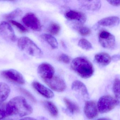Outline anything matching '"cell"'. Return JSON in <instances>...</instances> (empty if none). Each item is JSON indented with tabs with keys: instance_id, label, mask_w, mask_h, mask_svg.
<instances>
[{
	"instance_id": "1",
	"label": "cell",
	"mask_w": 120,
	"mask_h": 120,
	"mask_svg": "<svg viewBox=\"0 0 120 120\" xmlns=\"http://www.w3.org/2000/svg\"><path fill=\"white\" fill-rule=\"evenodd\" d=\"M10 116L17 115L20 117L30 115L33 112L32 107L24 97L18 96L7 103Z\"/></svg>"
},
{
	"instance_id": "2",
	"label": "cell",
	"mask_w": 120,
	"mask_h": 120,
	"mask_svg": "<svg viewBox=\"0 0 120 120\" xmlns=\"http://www.w3.org/2000/svg\"><path fill=\"white\" fill-rule=\"evenodd\" d=\"M71 67L75 72L84 79L90 78L94 72L92 63L84 57H78L74 58L71 62Z\"/></svg>"
},
{
	"instance_id": "3",
	"label": "cell",
	"mask_w": 120,
	"mask_h": 120,
	"mask_svg": "<svg viewBox=\"0 0 120 120\" xmlns=\"http://www.w3.org/2000/svg\"><path fill=\"white\" fill-rule=\"evenodd\" d=\"M18 45L20 50L32 56L40 58L43 56V52L41 49L27 37H20L18 39Z\"/></svg>"
},
{
	"instance_id": "4",
	"label": "cell",
	"mask_w": 120,
	"mask_h": 120,
	"mask_svg": "<svg viewBox=\"0 0 120 120\" xmlns=\"http://www.w3.org/2000/svg\"><path fill=\"white\" fill-rule=\"evenodd\" d=\"M118 105L116 99L110 95L101 97L97 104L98 110L101 113H106L111 111Z\"/></svg>"
},
{
	"instance_id": "5",
	"label": "cell",
	"mask_w": 120,
	"mask_h": 120,
	"mask_svg": "<svg viewBox=\"0 0 120 120\" xmlns=\"http://www.w3.org/2000/svg\"><path fill=\"white\" fill-rule=\"evenodd\" d=\"M25 25L34 31H39L41 29L40 20L36 15L31 12L26 13L22 18Z\"/></svg>"
},
{
	"instance_id": "6",
	"label": "cell",
	"mask_w": 120,
	"mask_h": 120,
	"mask_svg": "<svg viewBox=\"0 0 120 120\" xmlns=\"http://www.w3.org/2000/svg\"><path fill=\"white\" fill-rule=\"evenodd\" d=\"M99 42L103 48L108 49L113 48L116 45L115 37L107 31L102 30L98 35Z\"/></svg>"
},
{
	"instance_id": "7",
	"label": "cell",
	"mask_w": 120,
	"mask_h": 120,
	"mask_svg": "<svg viewBox=\"0 0 120 120\" xmlns=\"http://www.w3.org/2000/svg\"><path fill=\"white\" fill-rule=\"evenodd\" d=\"M1 75L6 79L20 85L25 84V80L22 75L15 70L10 69L3 70L1 73Z\"/></svg>"
},
{
	"instance_id": "8",
	"label": "cell",
	"mask_w": 120,
	"mask_h": 120,
	"mask_svg": "<svg viewBox=\"0 0 120 120\" xmlns=\"http://www.w3.org/2000/svg\"><path fill=\"white\" fill-rule=\"evenodd\" d=\"M46 85L57 92H63L66 89V85L64 80L58 76H53L49 79L44 80Z\"/></svg>"
},
{
	"instance_id": "9",
	"label": "cell",
	"mask_w": 120,
	"mask_h": 120,
	"mask_svg": "<svg viewBox=\"0 0 120 120\" xmlns=\"http://www.w3.org/2000/svg\"><path fill=\"white\" fill-rule=\"evenodd\" d=\"M0 34L3 38L8 41L14 42L16 37L14 30L8 23L3 21L0 23Z\"/></svg>"
},
{
	"instance_id": "10",
	"label": "cell",
	"mask_w": 120,
	"mask_h": 120,
	"mask_svg": "<svg viewBox=\"0 0 120 120\" xmlns=\"http://www.w3.org/2000/svg\"><path fill=\"white\" fill-rule=\"evenodd\" d=\"M37 71L39 75L43 80L52 77L55 73L54 67L47 63L40 64L38 67Z\"/></svg>"
},
{
	"instance_id": "11",
	"label": "cell",
	"mask_w": 120,
	"mask_h": 120,
	"mask_svg": "<svg viewBox=\"0 0 120 120\" xmlns=\"http://www.w3.org/2000/svg\"><path fill=\"white\" fill-rule=\"evenodd\" d=\"M65 16L66 18L68 20L75 21L80 24H83L87 20L86 15L80 11H69L65 13Z\"/></svg>"
},
{
	"instance_id": "12",
	"label": "cell",
	"mask_w": 120,
	"mask_h": 120,
	"mask_svg": "<svg viewBox=\"0 0 120 120\" xmlns=\"http://www.w3.org/2000/svg\"><path fill=\"white\" fill-rule=\"evenodd\" d=\"M84 112L86 117L90 120L97 117L98 110L96 102L92 101H87L84 108Z\"/></svg>"
},
{
	"instance_id": "13",
	"label": "cell",
	"mask_w": 120,
	"mask_h": 120,
	"mask_svg": "<svg viewBox=\"0 0 120 120\" xmlns=\"http://www.w3.org/2000/svg\"><path fill=\"white\" fill-rule=\"evenodd\" d=\"M32 87L41 96L48 99L52 98L54 97L53 92L38 82L34 81L32 83Z\"/></svg>"
},
{
	"instance_id": "14",
	"label": "cell",
	"mask_w": 120,
	"mask_h": 120,
	"mask_svg": "<svg viewBox=\"0 0 120 120\" xmlns=\"http://www.w3.org/2000/svg\"><path fill=\"white\" fill-rule=\"evenodd\" d=\"M72 89L80 94L85 99L89 98V94L87 89L84 83L79 80L73 81L71 85Z\"/></svg>"
},
{
	"instance_id": "15",
	"label": "cell",
	"mask_w": 120,
	"mask_h": 120,
	"mask_svg": "<svg viewBox=\"0 0 120 120\" xmlns=\"http://www.w3.org/2000/svg\"><path fill=\"white\" fill-rule=\"evenodd\" d=\"M79 3L81 6L88 10H99L101 7V2L100 0H81L80 1Z\"/></svg>"
},
{
	"instance_id": "16",
	"label": "cell",
	"mask_w": 120,
	"mask_h": 120,
	"mask_svg": "<svg viewBox=\"0 0 120 120\" xmlns=\"http://www.w3.org/2000/svg\"><path fill=\"white\" fill-rule=\"evenodd\" d=\"M120 19L116 16H110L104 18L98 22V24L100 26L105 27H113L118 25Z\"/></svg>"
},
{
	"instance_id": "17",
	"label": "cell",
	"mask_w": 120,
	"mask_h": 120,
	"mask_svg": "<svg viewBox=\"0 0 120 120\" xmlns=\"http://www.w3.org/2000/svg\"><path fill=\"white\" fill-rule=\"evenodd\" d=\"M94 58L97 63L103 66L110 64L112 60V58L108 54L103 52L96 54Z\"/></svg>"
},
{
	"instance_id": "18",
	"label": "cell",
	"mask_w": 120,
	"mask_h": 120,
	"mask_svg": "<svg viewBox=\"0 0 120 120\" xmlns=\"http://www.w3.org/2000/svg\"><path fill=\"white\" fill-rule=\"evenodd\" d=\"M44 107L48 111L50 114L53 117H56L58 114L57 108L52 102L49 101H44L42 103Z\"/></svg>"
},
{
	"instance_id": "19",
	"label": "cell",
	"mask_w": 120,
	"mask_h": 120,
	"mask_svg": "<svg viewBox=\"0 0 120 120\" xmlns=\"http://www.w3.org/2000/svg\"><path fill=\"white\" fill-rule=\"evenodd\" d=\"M10 93V88L8 85L0 82V103L4 102L8 97Z\"/></svg>"
},
{
	"instance_id": "20",
	"label": "cell",
	"mask_w": 120,
	"mask_h": 120,
	"mask_svg": "<svg viewBox=\"0 0 120 120\" xmlns=\"http://www.w3.org/2000/svg\"><path fill=\"white\" fill-rule=\"evenodd\" d=\"M41 37L53 49H56L58 47V43L56 39L50 34H44L41 35Z\"/></svg>"
},
{
	"instance_id": "21",
	"label": "cell",
	"mask_w": 120,
	"mask_h": 120,
	"mask_svg": "<svg viewBox=\"0 0 120 120\" xmlns=\"http://www.w3.org/2000/svg\"><path fill=\"white\" fill-rule=\"evenodd\" d=\"M64 101L71 113L73 114L79 112V107L76 103L66 98H64Z\"/></svg>"
},
{
	"instance_id": "22",
	"label": "cell",
	"mask_w": 120,
	"mask_h": 120,
	"mask_svg": "<svg viewBox=\"0 0 120 120\" xmlns=\"http://www.w3.org/2000/svg\"><path fill=\"white\" fill-rule=\"evenodd\" d=\"M113 90L115 96V99L118 105H120V79L116 78L113 82Z\"/></svg>"
},
{
	"instance_id": "23",
	"label": "cell",
	"mask_w": 120,
	"mask_h": 120,
	"mask_svg": "<svg viewBox=\"0 0 120 120\" xmlns=\"http://www.w3.org/2000/svg\"><path fill=\"white\" fill-rule=\"evenodd\" d=\"M10 116L8 109L7 103H0V119L6 118Z\"/></svg>"
},
{
	"instance_id": "24",
	"label": "cell",
	"mask_w": 120,
	"mask_h": 120,
	"mask_svg": "<svg viewBox=\"0 0 120 120\" xmlns=\"http://www.w3.org/2000/svg\"><path fill=\"white\" fill-rule=\"evenodd\" d=\"M78 44L79 47L86 50H91L92 48L91 43L86 39H80Z\"/></svg>"
},
{
	"instance_id": "25",
	"label": "cell",
	"mask_w": 120,
	"mask_h": 120,
	"mask_svg": "<svg viewBox=\"0 0 120 120\" xmlns=\"http://www.w3.org/2000/svg\"><path fill=\"white\" fill-rule=\"evenodd\" d=\"M22 13V10L20 8H18L6 15L5 16V17L7 19H9L10 20H12V19L21 15Z\"/></svg>"
},
{
	"instance_id": "26",
	"label": "cell",
	"mask_w": 120,
	"mask_h": 120,
	"mask_svg": "<svg viewBox=\"0 0 120 120\" xmlns=\"http://www.w3.org/2000/svg\"><path fill=\"white\" fill-rule=\"evenodd\" d=\"M60 27L58 24L54 23L51 24L49 28V31L51 35H57L60 33Z\"/></svg>"
},
{
	"instance_id": "27",
	"label": "cell",
	"mask_w": 120,
	"mask_h": 120,
	"mask_svg": "<svg viewBox=\"0 0 120 120\" xmlns=\"http://www.w3.org/2000/svg\"><path fill=\"white\" fill-rule=\"evenodd\" d=\"M79 33L82 36H87L91 33V29L89 27L83 26H80L77 28Z\"/></svg>"
},
{
	"instance_id": "28",
	"label": "cell",
	"mask_w": 120,
	"mask_h": 120,
	"mask_svg": "<svg viewBox=\"0 0 120 120\" xmlns=\"http://www.w3.org/2000/svg\"><path fill=\"white\" fill-rule=\"evenodd\" d=\"M10 22L13 25L17 28V29L21 32L25 33L28 31L27 29L19 23L14 20H10Z\"/></svg>"
},
{
	"instance_id": "29",
	"label": "cell",
	"mask_w": 120,
	"mask_h": 120,
	"mask_svg": "<svg viewBox=\"0 0 120 120\" xmlns=\"http://www.w3.org/2000/svg\"><path fill=\"white\" fill-rule=\"evenodd\" d=\"M19 90L24 95H25L29 99H30V101L34 103H35L37 102L36 99L35 97L29 92L23 88H20Z\"/></svg>"
},
{
	"instance_id": "30",
	"label": "cell",
	"mask_w": 120,
	"mask_h": 120,
	"mask_svg": "<svg viewBox=\"0 0 120 120\" xmlns=\"http://www.w3.org/2000/svg\"><path fill=\"white\" fill-rule=\"evenodd\" d=\"M58 60L59 61L66 64H68L71 61L70 57L65 54H61L58 57Z\"/></svg>"
},
{
	"instance_id": "31",
	"label": "cell",
	"mask_w": 120,
	"mask_h": 120,
	"mask_svg": "<svg viewBox=\"0 0 120 120\" xmlns=\"http://www.w3.org/2000/svg\"><path fill=\"white\" fill-rule=\"evenodd\" d=\"M111 5L113 6H120V0H108L107 1Z\"/></svg>"
},
{
	"instance_id": "32",
	"label": "cell",
	"mask_w": 120,
	"mask_h": 120,
	"mask_svg": "<svg viewBox=\"0 0 120 120\" xmlns=\"http://www.w3.org/2000/svg\"><path fill=\"white\" fill-rule=\"evenodd\" d=\"M112 60L114 61H118L120 60V55H115L112 57Z\"/></svg>"
},
{
	"instance_id": "33",
	"label": "cell",
	"mask_w": 120,
	"mask_h": 120,
	"mask_svg": "<svg viewBox=\"0 0 120 120\" xmlns=\"http://www.w3.org/2000/svg\"><path fill=\"white\" fill-rule=\"evenodd\" d=\"M19 120H37L35 118L31 117H25Z\"/></svg>"
},
{
	"instance_id": "34",
	"label": "cell",
	"mask_w": 120,
	"mask_h": 120,
	"mask_svg": "<svg viewBox=\"0 0 120 120\" xmlns=\"http://www.w3.org/2000/svg\"><path fill=\"white\" fill-rule=\"evenodd\" d=\"M97 120H112L109 118H99Z\"/></svg>"
},
{
	"instance_id": "35",
	"label": "cell",
	"mask_w": 120,
	"mask_h": 120,
	"mask_svg": "<svg viewBox=\"0 0 120 120\" xmlns=\"http://www.w3.org/2000/svg\"><path fill=\"white\" fill-rule=\"evenodd\" d=\"M0 120H12V119H8V118H4V119H0Z\"/></svg>"
}]
</instances>
